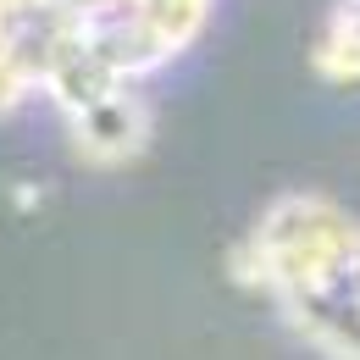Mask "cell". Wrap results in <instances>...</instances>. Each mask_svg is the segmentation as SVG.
I'll return each mask as SVG.
<instances>
[{"label": "cell", "mask_w": 360, "mask_h": 360, "mask_svg": "<svg viewBox=\"0 0 360 360\" xmlns=\"http://www.w3.org/2000/svg\"><path fill=\"white\" fill-rule=\"evenodd\" d=\"M122 6L144 22V34L178 61L183 50L200 39V28L211 22V6L217 0H122Z\"/></svg>", "instance_id": "cell-3"}, {"label": "cell", "mask_w": 360, "mask_h": 360, "mask_svg": "<svg viewBox=\"0 0 360 360\" xmlns=\"http://www.w3.org/2000/svg\"><path fill=\"white\" fill-rule=\"evenodd\" d=\"M360 261V222L321 194H283L255 222L250 244L238 250V277L266 288L283 305L288 294H305L333 283L344 266Z\"/></svg>", "instance_id": "cell-1"}, {"label": "cell", "mask_w": 360, "mask_h": 360, "mask_svg": "<svg viewBox=\"0 0 360 360\" xmlns=\"http://www.w3.org/2000/svg\"><path fill=\"white\" fill-rule=\"evenodd\" d=\"M67 134H72V150L94 161V167H122V161H134L139 150L150 144V105L128 89H111L100 94L94 105L84 111H72L67 117Z\"/></svg>", "instance_id": "cell-2"}]
</instances>
